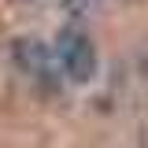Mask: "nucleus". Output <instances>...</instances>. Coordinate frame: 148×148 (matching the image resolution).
Listing matches in <instances>:
<instances>
[{
    "label": "nucleus",
    "instance_id": "f257e3e1",
    "mask_svg": "<svg viewBox=\"0 0 148 148\" xmlns=\"http://www.w3.org/2000/svg\"><path fill=\"white\" fill-rule=\"evenodd\" d=\"M59 63L74 82H89L96 74V48L85 34H63L59 37Z\"/></svg>",
    "mask_w": 148,
    "mask_h": 148
},
{
    "label": "nucleus",
    "instance_id": "f03ea898",
    "mask_svg": "<svg viewBox=\"0 0 148 148\" xmlns=\"http://www.w3.org/2000/svg\"><path fill=\"white\" fill-rule=\"evenodd\" d=\"M15 56H18V63H22L30 74H45L48 71V56H45V48H41L37 41H18Z\"/></svg>",
    "mask_w": 148,
    "mask_h": 148
}]
</instances>
